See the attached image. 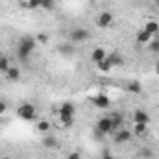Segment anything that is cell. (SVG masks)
<instances>
[{"instance_id": "1", "label": "cell", "mask_w": 159, "mask_h": 159, "mask_svg": "<svg viewBox=\"0 0 159 159\" xmlns=\"http://www.w3.org/2000/svg\"><path fill=\"white\" fill-rule=\"evenodd\" d=\"M35 43H37V41L34 39V37H30V35H24L22 39L19 41L17 56H19L20 61H28V59L32 57V54H34V50H35Z\"/></svg>"}, {"instance_id": "2", "label": "cell", "mask_w": 159, "mask_h": 159, "mask_svg": "<svg viewBox=\"0 0 159 159\" xmlns=\"http://www.w3.org/2000/svg\"><path fill=\"white\" fill-rule=\"evenodd\" d=\"M17 115H19V119H22V120H34V119H35V115H37V109H35V106H34V104L24 102V104H20V106H19Z\"/></svg>"}, {"instance_id": "3", "label": "cell", "mask_w": 159, "mask_h": 159, "mask_svg": "<svg viewBox=\"0 0 159 159\" xmlns=\"http://www.w3.org/2000/svg\"><path fill=\"white\" fill-rule=\"evenodd\" d=\"M96 129L102 133V135H109V133H113L115 131V128H113V122L109 117H102V119L96 122Z\"/></svg>"}, {"instance_id": "4", "label": "cell", "mask_w": 159, "mask_h": 159, "mask_svg": "<svg viewBox=\"0 0 159 159\" xmlns=\"http://www.w3.org/2000/svg\"><path fill=\"white\" fill-rule=\"evenodd\" d=\"M69 37L72 43H83V41H87L91 37V34H89V30H85V28H74L70 34H69Z\"/></svg>"}, {"instance_id": "5", "label": "cell", "mask_w": 159, "mask_h": 159, "mask_svg": "<svg viewBox=\"0 0 159 159\" xmlns=\"http://www.w3.org/2000/svg\"><path fill=\"white\" fill-rule=\"evenodd\" d=\"M93 104H94V107H98V109H107V107L111 106V100H109L107 94L100 93V94H94V96H93Z\"/></svg>"}, {"instance_id": "6", "label": "cell", "mask_w": 159, "mask_h": 159, "mask_svg": "<svg viewBox=\"0 0 159 159\" xmlns=\"http://www.w3.org/2000/svg\"><path fill=\"white\" fill-rule=\"evenodd\" d=\"M131 137H133V133L129 131V129H126V128H120L117 129V133H115V144H124V143H129L131 141Z\"/></svg>"}, {"instance_id": "7", "label": "cell", "mask_w": 159, "mask_h": 159, "mask_svg": "<svg viewBox=\"0 0 159 159\" xmlns=\"http://www.w3.org/2000/svg\"><path fill=\"white\" fill-rule=\"evenodd\" d=\"M111 22H113V13H109V11H102L96 17V26L98 28H109Z\"/></svg>"}, {"instance_id": "8", "label": "cell", "mask_w": 159, "mask_h": 159, "mask_svg": "<svg viewBox=\"0 0 159 159\" xmlns=\"http://www.w3.org/2000/svg\"><path fill=\"white\" fill-rule=\"evenodd\" d=\"M133 122L135 124H150V115L144 111V109H135V113H133Z\"/></svg>"}, {"instance_id": "9", "label": "cell", "mask_w": 159, "mask_h": 159, "mask_svg": "<svg viewBox=\"0 0 159 159\" xmlns=\"http://www.w3.org/2000/svg\"><path fill=\"white\" fill-rule=\"evenodd\" d=\"M106 57H107V54H106V48H102V46H96V48L91 52V59H93L94 65H98V63L104 61Z\"/></svg>"}, {"instance_id": "10", "label": "cell", "mask_w": 159, "mask_h": 159, "mask_svg": "<svg viewBox=\"0 0 159 159\" xmlns=\"http://www.w3.org/2000/svg\"><path fill=\"white\" fill-rule=\"evenodd\" d=\"M107 61L111 63V67H122V65L126 63V59H124V57L120 56L117 50H113V52H111V54L107 56Z\"/></svg>"}, {"instance_id": "11", "label": "cell", "mask_w": 159, "mask_h": 159, "mask_svg": "<svg viewBox=\"0 0 159 159\" xmlns=\"http://www.w3.org/2000/svg\"><path fill=\"white\" fill-rule=\"evenodd\" d=\"M43 146L44 148H50V150H56V148H59V141H57V137L46 133L44 139H43Z\"/></svg>"}, {"instance_id": "12", "label": "cell", "mask_w": 159, "mask_h": 159, "mask_svg": "<svg viewBox=\"0 0 159 159\" xmlns=\"http://www.w3.org/2000/svg\"><path fill=\"white\" fill-rule=\"evenodd\" d=\"M74 104L70 102H65L61 107H59V117H74Z\"/></svg>"}, {"instance_id": "13", "label": "cell", "mask_w": 159, "mask_h": 159, "mask_svg": "<svg viewBox=\"0 0 159 159\" xmlns=\"http://www.w3.org/2000/svg\"><path fill=\"white\" fill-rule=\"evenodd\" d=\"M6 78L9 80V81H17V80H20V69H17V67H9L7 70H6Z\"/></svg>"}, {"instance_id": "14", "label": "cell", "mask_w": 159, "mask_h": 159, "mask_svg": "<svg viewBox=\"0 0 159 159\" xmlns=\"http://www.w3.org/2000/svg\"><path fill=\"white\" fill-rule=\"evenodd\" d=\"M107 117H109V119H111V122H113V128H115V131L122 128V124H124V119H122V115H120V113H109Z\"/></svg>"}, {"instance_id": "15", "label": "cell", "mask_w": 159, "mask_h": 159, "mask_svg": "<svg viewBox=\"0 0 159 159\" xmlns=\"http://www.w3.org/2000/svg\"><path fill=\"white\" fill-rule=\"evenodd\" d=\"M144 30H146L152 37H156V35L159 34V24L156 22V20H148V22L144 24Z\"/></svg>"}, {"instance_id": "16", "label": "cell", "mask_w": 159, "mask_h": 159, "mask_svg": "<svg viewBox=\"0 0 159 159\" xmlns=\"http://www.w3.org/2000/svg\"><path fill=\"white\" fill-rule=\"evenodd\" d=\"M128 91H129L131 94H141V93H143V85H141V81H139V80L129 81V83H128Z\"/></svg>"}, {"instance_id": "17", "label": "cell", "mask_w": 159, "mask_h": 159, "mask_svg": "<svg viewBox=\"0 0 159 159\" xmlns=\"http://www.w3.org/2000/svg\"><path fill=\"white\" fill-rule=\"evenodd\" d=\"M152 39H154V37H152V35H150V34H148L144 28L137 32V43H141V44H146V43H150Z\"/></svg>"}, {"instance_id": "18", "label": "cell", "mask_w": 159, "mask_h": 159, "mask_svg": "<svg viewBox=\"0 0 159 159\" xmlns=\"http://www.w3.org/2000/svg\"><path fill=\"white\" fill-rule=\"evenodd\" d=\"M37 131L43 133V135L50 133V122H48V120H39V122H37Z\"/></svg>"}, {"instance_id": "19", "label": "cell", "mask_w": 159, "mask_h": 159, "mask_svg": "<svg viewBox=\"0 0 159 159\" xmlns=\"http://www.w3.org/2000/svg\"><path fill=\"white\" fill-rule=\"evenodd\" d=\"M96 67H98V70H102V72H109V70L113 69V67H111V63L107 61V57H106L104 61H100V63H98Z\"/></svg>"}, {"instance_id": "20", "label": "cell", "mask_w": 159, "mask_h": 159, "mask_svg": "<svg viewBox=\"0 0 159 159\" xmlns=\"http://www.w3.org/2000/svg\"><path fill=\"white\" fill-rule=\"evenodd\" d=\"M11 67V63H9V59L6 57V56H0V72H4L6 74V70Z\"/></svg>"}, {"instance_id": "21", "label": "cell", "mask_w": 159, "mask_h": 159, "mask_svg": "<svg viewBox=\"0 0 159 159\" xmlns=\"http://www.w3.org/2000/svg\"><path fill=\"white\" fill-rule=\"evenodd\" d=\"M152 154H154V150H152V148H143V150H139V152H137V156H139L141 159H150V157H152Z\"/></svg>"}, {"instance_id": "22", "label": "cell", "mask_w": 159, "mask_h": 159, "mask_svg": "<svg viewBox=\"0 0 159 159\" xmlns=\"http://www.w3.org/2000/svg\"><path fill=\"white\" fill-rule=\"evenodd\" d=\"M146 124H133V133L135 135H143V133H146Z\"/></svg>"}, {"instance_id": "23", "label": "cell", "mask_w": 159, "mask_h": 159, "mask_svg": "<svg viewBox=\"0 0 159 159\" xmlns=\"http://www.w3.org/2000/svg\"><path fill=\"white\" fill-rule=\"evenodd\" d=\"M54 6H56V0H41V7L46 9V11L54 9Z\"/></svg>"}, {"instance_id": "24", "label": "cell", "mask_w": 159, "mask_h": 159, "mask_svg": "<svg viewBox=\"0 0 159 159\" xmlns=\"http://www.w3.org/2000/svg\"><path fill=\"white\" fill-rule=\"evenodd\" d=\"M148 48H150V52L159 54V39H152L150 43H148Z\"/></svg>"}, {"instance_id": "25", "label": "cell", "mask_w": 159, "mask_h": 159, "mask_svg": "<svg viewBox=\"0 0 159 159\" xmlns=\"http://www.w3.org/2000/svg\"><path fill=\"white\" fill-rule=\"evenodd\" d=\"M26 7L37 9V7H41V0H28V2H26Z\"/></svg>"}, {"instance_id": "26", "label": "cell", "mask_w": 159, "mask_h": 159, "mask_svg": "<svg viewBox=\"0 0 159 159\" xmlns=\"http://www.w3.org/2000/svg\"><path fill=\"white\" fill-rule=\"evenodd\" d=\"M59 120H61V124L63 126H72V122H74V117H59Z\"/></svg>"}, {"instance_id": "27", "label": "cell", "mask_w": 159, "mask_h": 159, "mask_svg": "<svg viewBox=\"0 0 159 159\" xmlns=\"http://www.w3.org/2000/svg\"><path fill=\"white\" fill-rule=\"evenodd\" d=\"M67 159H81V156H80V152H70L67 156Z\"/></svg>"}, {"instance_id": "28", "label": "cell", "mask_w": 159, "mask_h": 159, "mask_svg": "<svg viewBox=\"0 0 159 159\" xmlns=\"http://www.w3.org/2000/svg\"><path fill=\"white\" fill-rule=\"evenodd\" d=\"M35 41H39V43H46V35H44V34H37V37H35Z\"/></svg>"}, {"instance_id": "29", "label": "cell", "mask_w": 159, "mask_h": 159, "mask_svg": "<svg viewBox=\"0 0 159 159\" xmlns=\"http://www.w3.org/2000/svg\"><path fill=\"white\" fill-rule=\"evenodd\" d=\"M6 109H7V104H6L4 100H0V115H2V113H6Z\"/></svg>"}, {"instance_id": "30", "label": "cell", "mask_w": 159, "mask_h": 159, "mask_svg": "<svg viewBox=\"0 0 159 159\" xmlns=\"http://www.w3.org/2000/svg\"><path fill=\"white\" fill-rule=\"evenodd\" d=\"M61 52H63V54H72V48L67 44V46H61Z\"/></svg>"}, {"instance_id": "31", "label": "cell", "mask_w": 159, "mask_h": 159, "mask_svg": "<svg viewBox=\"0 0 159 159\" xmlns=\"http://www.w3.org/2000/svg\"><path fill=\"white\" fill-rule=\"evenodd\" d=\"M102 159H117V157H113L109 152H104V154H102Z\"/></svg>"}, {"instance_id": "32", "label": "cell", "mask_w": 159, "mask_h": 159, "mask_svg": "<svg viewBox=\"0 0 159 159\" xmlns=\"http://www.w3.org/2000/svg\"><path fill=\"white\" fill-rule=\"evenodd\" d=\"M156 72H157V74H159V61H157V63H156Z\"/></svg>"}, {"instance_id": "33", "label": "cell", "mask_w": 159, "mask_h": 159, "mask_svg": "<svg viewBox=\"0 0 159 159\" xmlns=\"http://www.w3.org/2000/svg\"><path fill=\"white\" fill-rule=\"evenodd\" d=\"M156 4H157V6H159V0H156Z\"/></svg>"}, {"instance_id": "34", "label": "cell", "mask_w": 159, "mask_h": 159, "mask_svg": "<svg viewBox=\"0 0 159 159\" xmlns=\"http://www.w3.org/2000/svg\"><path fill=\"white\" fill-rule=\"evenodd\" d=\"M0 159H9V157H0Z\"/></svg>"}]
</instances>
